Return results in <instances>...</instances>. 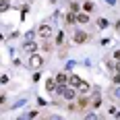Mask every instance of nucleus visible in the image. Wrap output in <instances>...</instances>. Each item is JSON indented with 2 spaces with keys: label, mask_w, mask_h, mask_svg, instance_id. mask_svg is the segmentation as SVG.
<instances>
[{
  "label": "nucleus",
  "mask_w": 120,
  "mask_h": 120,
  "mask_svg": "<svg viewBox=\"0 0 120 120\" xmlns=\"http://www.w3.org/2000/svg\"><path fill=\"white\" fill-rule=\"evenodd\" d=\"M114 58H116V60H120V50H116V52H114Z\"/></svg>",
  "instance_id": "20"
},
{
  "label": "nucleus",
  "mask_w": 120,
  "mask_h": 120,
  "mask_svg": "<svg viewBox=\"0 0 120 120\" xmlns=\"http://www.w3.org/2000/svg\"><path fill=\"white\" fill-rule=\"evenodd\" d=\"M68 79H71V77H66L64 72H60L58 77H56V83H58V85H66V83H68Z\"/></svg>",
  "instance_id": "6"
},
{
  "label": "nucleus",
  "mask_w": 120,
  "mask_h": 120,
  "mask_svg": "<svg viewBox=\"0 0 120 120\" xmlns=\"http://www.w3.org/2000/svg\"><path fill=\"white\" fill-rule=\"evenodd\" d=\"M71 11H72V12L79 11V4H77V2H72V4H71Z\"/></svg>",
  "instance_id": "17"
},
{
  "label": "nucleus",
  "mask_w": 120,
  "mask_h": 120,
  "mask_svg": "<svg viewBox=\"0 0 120 120\" xmlns=\"http://www.w3.org/2000/svg\"><path fill=\"white\" fill-rule=\"evenodd\" d=\"M77 21H79V23H87V21H89V17H87L85 12H81V15H77Z\"/></svg>",
  "instance_id": "8"
},
{
  "label": "nucleus",
  "mask_w": 120,
  "mask_h": 120,
  "mask_svg": "<svg viewBox=\"0 0 120 120\" xmlns=\"http://www.w3.org/2000/svg\"><path fill=\"white\" fill-rule=\"evenodd\" d=\"M37 35L50 37V35H52V27H50V25H41V27H39V31H37Z\"/></svg>",
  "instance_id": "2"
},
{
  "label": "nucleus",
  "mask_w": 120,
  "mask_h": 120,
  "mask_svg": "<svg viewBox=\"0 0 120 120\" xmlns=\"http://www.w3.org/2000/svg\"><path fill=\"white\" fill-rule=\"evenodd\" d=\"M75 21H77V15L75 12H68L66 15V23H75Z\"/></svg>",
  "instance_id": "9"
},
{
  "label": "nucleus",
  "mask_w": 120,
  "mask_h": 120,
  "mask_svg": "<svg viewBox=\"0 0 120 120\" xmlns=\"http://www.w3.org/2000/svg\"><path fill=\"white\" fill-rule=\"evenodd\" d=\"M0 8H2V11H6V8H8V0H2V6H0Z\"/></svg>",
  "instance_id": "19"
},
{
  "label": "nucleus",
  "mask_w": 120,
  "mask_h": 120,
  "mask_svg": "<svg viewBox=\"0 0 120 120\" xmlns=\"http://www.w3.org/2000/svg\"><path fill=\"white\" fill-rule=\"evenodd\" d=\"M46 89H48V91H54V89H56V79H48V81H46Z\"/></svg>",
  "instance_id": "7"
},
{
  "label": "nucleus",
  "mask_w": 120,
  "mask_h": 120,
  "mask_svg": "<svg viewBox=\"0 0 120 120\" xmlns=\"http://www.w3.org/2000/svg\"><path fill=\"white\" fill-rule=\"evenodd\" d=\"M87 33H85V31H77V33H75V41H77V44H83V41H87Z\"/></svg>",
  "instance_id": "4"
},
{
  "label": "nucleus",
  "mask_w": 120,
  "mask_h": 120,
  "mask_svg": "<svg viewBox=\"0 0 120 120\" xmlns=\"http://www.w3.org/2000/svg\"><path fill=\"white\" fill-rule=\"evenodd\" d=\"M87 120H101V118H99V116H95V114H89V116H87Z\"/></svg>",
  "instance_id": "18"
},
{
  "label": "nucleus",
  "mask_w": 120,
  "mask_h": 120,
  "mask_svg": "<svg viewBox=\"0 0 120 120\" xmlns=\"http://www.w3.org/2000/svg\"><path fill=\"white\" fill-rule=\"evenodd\" d=\"M91 104H93V108H99V106H101V99H99V93H97V95L93 97V101H91Z\"/></svg>",
  "instance_id": "10"
},
{
  "label": "nucleus",
  "mask_w": 120,
  "mask_h": 120,
  "mask_svg": "<svg viewBox=\"0 0 120 120\" xmlns=\"http://www.w3.org/2000/svg\"><path fill=\"white\" fill-rule=\"evenodd\" d=\"M33 118H37V112H29L27 114V120H33Z\"/></svg>",
  "instance_id": "15"
},
{
  "label": "nucleus",
  "mask_w": 120,
  "mask_h": 120,
  "mask_svg": "<svg viewBox=\"0 0 120 120\" xmlns=\"http://www.w3.org/2000/svg\"><path fill=\"white\" fill-rule=\"evenodd\" d=\"M114 83H120V75H116V77H114Z\"/></svg>",
  "instance_id": "21"
},
{
  "label": "nucleus",
  "mask_w": 120,
  "mask_h": 120,
  "mask_svg": "<svg viewBox=\"0 0 120 120\" xmlns=\"http://www.w3.org/2000/svg\"><path fill=\"white\" fill-rule=\"evenodd\" d=\"M68 83H71V87H77V89H79V87H81V83H83V81H81V79H79V77H77V75H72L71 79H68Z\"/></svg>",
  "instance_id": "5"
},
{
  "label": "nucleus",
  "mask_w": 120,
  "mask_h": 120,
  "mask_svg": "<svg viewBox=\"0 0 120 120\" xmlns=\"http://www.w3.org/2000/svg\"><path fill=\"white\" fill-rule=\"evenodd\" d=\"M116 71H120V60H118V64H116Z\"/></svg>",
  "instance_id": "23"
},
{
  "label": "nucleus",
  "mask_w": 120,
  "mask_h": 120,
  "mask_svg": "<svg viewBox=\"0 0 120 120\" xmlns=\"http://www.w3.org/2000/svg\"><path fill=\"white\" fill-rule=\"evenodd\" d=\"M41 64H44V58H41V56H37V54L29 56V66H31L33 71H39V68H41Z\"/></svg>",
  "instance_id": "1"
},
{
  "label": "nucleus",
  "mask_w": 120,
  "mask_h": 120,
  "mask_svg": "<svg viewBox=\"0 0 120 120\" xmlns=\"http://www.w3.org/2000/svg\"><path fill=\"white\" fill-rule=\"evenodd\" d=\"M112 95L116 97V99H120V87H114V89H112Z\"/></svg>",
  "instance_id": "12"
},
{
  "label": "nucleus",
  "mask_w": 120,
  "mask_h": 120,
  "mask_svg": "<svg viewBox=\"0 0 120 120\" xmlns=\"http://www.w3.org/2000/svg\"><path fill=\"white\" fill-rule=\"evenodd\" d=\"M87 104H89V101H87V99H79V108H85V106H87Z\"/></svg>",
  "instance_id": "16"
},
{
  "label": "nucleus",
  "mask_w": 120,
  "mask_h": 120,
  "mask_svg": "<svg viewBox=\"0 0 120 120\" xmlns=\"http://www.w3.org/2000/svg\"><path fill=\"white\" fill-rule=\"evenodd\" d=\"M62 41H64V33H58L56 35V44H62Z\"/></svg>",
  "instance_id": "13"
},
{
  "label": "nucleus",
  "mask_w": 120,
  "mask_h": 120,
  "mask_svg": "<svg viewBox=\"0 0 120 120\" xmlns=\"http://www.w3.org/2000/svg\"><path fill=\"white\" fill-rule=\"evenodd\" d=\"M23 50L27 52V54H29V56H33V54H35V50H37V46L33 44V41H27V44L23 46Z\"/></svg>",
  "instance_id": "3"
},
{
  "label": "nucleus",
  "mask_w": 120,
  "mask_h": 120,
  "mask_svg": "<svg viewBox=\"0 0 120 120\" xmlns=\"http://www.w3.org/2000/svg\"><path fill=\"white\" fill-rule=\"evenodd\" d=\"M97 25H99V27H108V21H106V19H99Z\"/></svg>",
  "instance_id": "14"
},
{
  "label": "nucleus",
  "mask_w": 120,
  "mask_h": 120,
  "mask_svg": "<svg viewBox=\"0 0 120 120\" xmlns=\"http://www.w3.org/2000/svg\"><path fill=\"white\" fill-rule=\"evenodd\" d=\"M79 91H81V93H87V91H89V85L83 81V83H81V87H79Z\"/></svg>",
  "instance_id": "11"
},
{
  "label": "nucleus",
  "mask_w": 120,
  "mask_h": 120,
  "mask_svg": "<svg viewBox=\"0 0 120 120\" xmlns=\"http://www.w3.org/2000/svg\"><path fill=\"white\" fill-rule=\"evenodd\" d=\"M106 2H108V4H116V0H106Z\"/></svg>",
  "instance_id": "22"
}]
</instances>
